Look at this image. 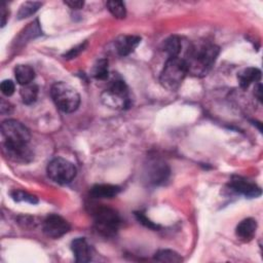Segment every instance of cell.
<instances>
[{
  "label": "cell",
  "mask_w": 263,
  "mask_h": 263,
  "mask_svg": "<svg viewBox=\"0 0 263 263\" xmlns=\"http://www.w3.org/2000/svg\"><path fill=\"white\" fill-rule=\"evenodd\" d=\"M71 250L78 263H85L91 260L92 251L84 237H77L71 243Z\"/></svg>",
  "instance_id": "30bf717a"
},
{
  "label": "cell",
  "mask_w": 263,
  "mask_h": 263,
  "mask_svg": "<svg viewBox=\"0 0 263 263\" xmlns=\"http://www.w3.org/2000/svg\"><path fill=\"white\" fill-rule=\"evenodd\" d=\"M50 95L55 106L65 113L74 112L80 104L78 91L70 84L60 81L51 86Z\"/></svg>",
  "instance_id": "277c9868"
},
{
  "label": "cell",
  "mask_w": 263,
  "mask_h": 263,
  "mask_svg": "<svg viewBox=\"0 0 263 263\" xmlns=\"http://www.w3.org/2000/svg\"><path fill=\"white\" fill-rule=\"evenodd\" d=\"M2 151L15 162H28L32 152L28 147L31 139L29 129L20 121L8 119L1 124Z\"/></svg>",
  "instance_id": "6da1fadb"
},
{
  "label": "cell",
  "mask_w": 263,
  "mask_h": 263,
  "mask_svg": "<svg viewBox=\"0 0 263 263\" xmlns=\"http://www.w3.org/2000/svg\"><path fill=\"white\" fill-rule=\"evenodd\" d=\"M261 78V71L258 68L250 67L238 73L237 79L239 86L243 89L248 88L253 82L259 81Z\"/></svg>",
  "instance_id": "9a60e30c"
},
{
  "label": "cell",
  "mask_w": 263,
  "mask_h": 263,
  "mask_svg": "<svg viewBox=\"0 0 263 263\" xmlns=\"http://www.w3.org/2000/svg\"><path fill=\"white\" fill-rule=\"evenodd\" d=\"M181 48L182 43L178 36H171L163 43V50L167 53L168 58H178Z\"/></svg>",
  "instance_id": "e0dca14e"
},
{
  "label": "cell",
  "mask_w": 263,
  "mask_h": 263,
  "mask_svg": "<svg viewBox=\"0 0 263 263\" xmlns=\"http://www.w3.org/2000/svg\"><path fill=\"white\" fill-rule=\"evenodd\" d=\"M135 216H136L137 220H138L141 224H143L145 227H148V228L153 229V230L159 229V225L155 224V223L152 222L150 219H148V218L144 215V213H142V212H135Z\"/></svg>",
  "instance_id": "cb8c5ba5"
},
{
  "label": "cell",
  "mask_w": 263,
  "mask_h": 263,
  "mask_svg": "<svg viewBox=\"0 0 263 263\" xmlns=\"http://www.w3.org/2000/svg\"><path fill=\"white\" fill-rule=\"evenodd\" d=\"M187 73L185 62L182 58H168L160 73L161 85L171 91L177 90L182 84Z\"/></svg>",
  "instance_id": "3957f363"
},
{
  "label": "cell",
  "mask_w": 263,
  "mask_h": 263,
  "mask_svg": "<svg viewBox=\"0 0 263 263\" xmlns=\"http://www.w3.org/2000/svg\"><path fill=\"white\" fill-rule=\"evenodd\" d=\"M95 227L104 236H113L120 225V218L117 212L108 206H98L92 213Z\"/></svg>",
  "instance_id": "8992f818"
},
{
  "label": "cell",
  "mask_w": 263,
  "mask_h": 263,
  "mask_svg": "<svg viewBox=\"0 0 263 263\" xmlns=\"http://www.w3.org/2000/svg\"><path fill=\"white\" fill-rule=\"evenodd\" d=\"M219 52V47L211 42L198 41L191 44L183 58L187 73L195 77L205 76L214 66Z\"/></svg>",
  "instance_id": "7a4b0ae2"
},
{
  "label": "cell",
  "mask_w": 263,
  "mask_h": 263,
  "mask_svg": "<svg viewBox=\"0 0 263 263\" xmlns=\"http://www.w3.org/2000/svg\"><path fill=\"white\" fill-rule=\"evenodd\" d=\"M86 44H87L86 42H83V43H81V44H79V45H77V46L71 48L67 53H65V55H64L65 59L69 60V59H74V58H76L81 51H83V49L85 48Z\"/></svg>",
  "instance_id": "484cf974"
},
{
  "label": "cell",
  "mask_w": 263,
  "mask_h": 263,
  "mask_svg": "<svg viewBox=\"0 0 263 263\" xmlns=\"http://www.w3.org/2000/svg\"><path fill=\"white\" fill-rule=\"evenodd\" d=\"M255 96L257 97V99L261 102L262 101V84L258 83L256 88H255Z\"/></svg>",
  "instance_id": "f546056e"
},
{
  "label": "cell",
  "mask_w": 263,
  "mask_h": 263,
  "mask_svg": "<svg viewBox=\"0 0 263 263\" xmlns=\"http://www.w3.org/2000/svg\"><path fill=\"white\" fill-rule=\"evenodd\" d=\"M15 79L22 86L30 84L35 77L34 69L29 65H17L14 69Z\"/></svg>",
  "instance_id": "2e32d148"
},
{
  "label": "cell",
  "mask_w": 263,
  "mask_h": 263,
  "mask_svg": "<svg viewBox=\"0 0 263 263\" xmlns=\"http://www.w3.org/2000/svg\"><path fill=\"white\" fill-rule=\"evenodd\" d=\"M257 229V222L253 218H247L242 220L237 226L235 233L237 237L243 241H250L253 239Z\"/></svg>",
  "instance_id": "4fadbf2b"
},
{
  "label": "cell",
  "mask_w": 263,
  "mask_h": 263,
  "mask_svg": "<svg viewBox=\"0 0 263 263\" xmlns=\"http://www.w3.org/2000/svg\"><path fill=\"white\" fill-rule=\"evenodd\" d=\"M141 38L136 35H124L119 36L115 40V48L119 55L125 57L135 50V48L140 44Z\"/></svg>",
  "instance_id": "8fae6325"
},
{
  "label": "cell",
  "mask_w": 263,
  "mask_h": 263,
  "mask_svg": "<svg viewBox=\"0 0 263 263\" xmlns=\"http://www.w3.org/2000/svg\"><path fill=\"white\" fill-rule=\"evenodd\" d=\"M1 91H2V93L4 95V96H6V97H9V96H11L13 92H14V83L11 81V80H8V79H6V80H3L2 82H1Z\"/></svg>",
  "instance_id": "d4e9b609"
},
{
  "label": "cell",
  "mask_w": 263,
  "mask_h": 263,
  "mask_svg": "<svg viewBox=\"0 0 263 263\" xmlns=\"http://www.w3.org/2000/svg\"><path fill=\"white\" fill-rule=\"evenodd\" d=\"M10 195L15 201H25L32 204H36L38 202V198L35 195H32L23 190H13Z\"/></svg>",
  "instance_id": "603a6c76"
},
{
  "label": "cell",
  "mask_w": 263,
  "mask_h": 263,
  "mask_svg": "<svg viewBox=\"0 0 263 263\" xmlns=\"http://www.w3.org/2000/svg\"><path fill=\"white\" fill-rule=\"evenodd\" d=\"M8 102H5L4 100H2L1 101V107H0V109H1V113L2 114H4V113H9L10 111H11V109H12V107H11V105L10 106H8Z\"/></svg>",
  "instance_id": "f1b7e54d"
},
{
  "label": "cell",
  "mask_w": 263,
  "mask_h": 263,
  "mask_svg": "<svg viewBox=\"0 0 263 263\" xmlns=\"http://www.w3.org/2000/svg\"><path fill=\"white\" fill-rule=\"evenodd\" d=\"M103 104L112 109H124L129 106L128 88L121 78H113L107 89L101 95Z\"/></svg>",
  "instance_id": "5b68a950"
},
{
  "label": "cell",
  "mask_w": 263,
  "mask_h": 263,
  "mask_svg": "<svg viewBox=\"0 0 263 263\" xmlns=\"http://www.w3.org/2000/svg\"><path fill=\"white\" fill-rule=\"evenodd\" d=\"M0 10H1V27H4L6 24L7 16H8V11L6 8V4L4 2H2L1 6H0Z\"/></svg>",
  "instance_id": "4316f807"
},
{
  "label": "cell",
  "mask_w": 263,
  "mask_h": 263,
  "mask_svg": "<svg viewBox=\"0 0 263 263\" xmlns=\"http://www.w3.org/2000/svg\"><path fill=\"white\" fill-rule=\"evenodd\" d=\"M120 187L111 184H97L90 189V195L93 198H112L120 192Z\"/></svg>",
  "instance_id": "5bb4252c"
},
{
  "label": "cell",
  "mask_w": 263,
  "mask_h": 263,
  "mask_svg": "<svg viewBox=\"0 0 263 263\" xmlns=\"http://www.w3.org/2000/svg\"><path fill=\"white\" fill-rule=\"evenodd\" d=\"M154 259L159 262H168V263H178L182 261V257L175 251L172 250H159L155 253Z\"/></svg>",
  "instance_id": "d6986e66"
},
{
  "label": "cell",
  "mask_w": 263,
  "mask_h": 263,
  "mask_svg": "<svg viewBox=\"0 0 263 263\" xmlns=\"http://www.w3.org/2000/svg\"><path fill=\"white\" fill-rule=\"evenodd\" d=\"M41 6L40 2H35V1H28L22 4V6L20 7V10L17 12V18L18 20H24L27 18L29 16H31L32 14H34L39 7Z\"/></svg>",
  "instance_id": "ffe728a7"
},
{
  "label": "cell",
  "mask_w": 263,
  "mask_h": 263,
  "mask_svg": "<svg viewBox=\"0 0 263 263\" xmlns=\"http://www.w3.org/2000/svg\"><path fill=\"white\" fill-rule=\"evenodd\" d=\"M106 5L114 17H116V18H124L125 17L126 9H125V5L122 1L112 0V1H108L106 3Z\"/></svg>",
  "instance_id": "7402d4cb"
},
{
  "label": "cell",
  "mask_w": 263,
  "mask_h": 263,
  "mask_svg": "<svg viewBox=\"0 0 263 263\" xmlns=\"http://www.w3.org/2000/svg\"><path fill=\"white\" fill-rule=\"evenodd\" d=\"M228 187L232 191L242 194L246 197L254 198L261 195V189L256 183H253L250 180L240 176H232L229 180Z\"/></svg>",
  "instance_id": "9c48e42d"
},
{
  "label": "cell",
  "mask_w": 263,
  "mask_h": 263,
  "mask_svg": "<svg viewBox=\"0 0 263 263\" xmlns=\"http://www.w3.org/2000/svg\"><path fill=\"white\" fill-rule=\"evenodd\" d=\"M75 165L68 159L62 157L53 158L47 165L48 177L58 184H68L76 176Z\"/></svg>",
  "instance_id": "52a82bcc"
},
{
  "label": "cell",
  "mask_w": 263,
  "mask_h": 263,
  "mask_svg": "<svg viewBox=\"0 0 263 263\" xmlns=\"http://www.w3.org/2000/svg\"><path fill=\"white\" fill-rule=\"evenodd\" d=\"M65 4L68 5L72 9H80L83 6L84 2L83 1H78V0H76V1L70 0V1H65Z\"/></svg>",
  "instance_id": "83f0119b"
},
{
  "label": "cell",
  "mask_w": 263,
  "mask_h": 263,
  "mask_svg": "<svg viewBox=\"0 0 263 263\" xmlns=\"http://www.w3.org/2000/svg\"><path fill=\"white\" fill-rule=\"evenodd\" d=\"M170 175V168L167 165L159 160H152L148 165V176L150 182L153 184H160L164 182Z\"/></svg>",
  "instance_id": "7c38bea8"
},
{
  "label": "cell",
  "mask_w": 263,
  "mask_h": 263,
  "mask_svg": "<svg viewBox=\"0 0 263 263\" xmlns=\"http://www.w3.org/2000/svg\"><path fill=\"white\" fill-rule=\"evenodd\" d=\"M20 92H21V97H22L23 102L27 105H30V104H33L37 99L38 86L36 84L30 83V84L24 85L21 88Z\"/></svg>",
  "instance_id": "ac0fdd59"
},
{
  "label": "cell",
  "mask_w": 263,
  "mask_h": 263,
  "mask_svg": "<svg viewBox=\"0 0 263 263\" xmlns=\"http://www.w3.org/2000/svg\"><path fill=\"white\" fill-rule=\"evenodd\" d=\"M108 61L106 59L99 60L92 69V76L99 80H105L108 78Z\"/></svg>",
  "instance_id": "44dd1931"
},
{
  "label": "cell",
  "mask_w": 263,
  "mask_h": 263,
  "mask_svg": "<svg viewBox=\"0 0 263 263\" xmlns=\"http://www.w3.org/2000/svg\"><path fill=\"white\" fill-rule=\"evenodd\" d=\"M70 230V224L63 217L52 214L45 218L43 222V232L51 238H59Z\"/></svg>",
  "instance_id": "ba28073f"
}]
</instances>
